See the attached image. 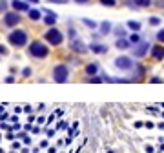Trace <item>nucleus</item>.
Returning <instances> with one entry per match:
<instances>
[{
    "mask_svg": "<svg viewBox=\"0 0 164 153\" xmlns=\"http://www.w3.org/2000/svg\"><path fill=\"white\" fill-rule=\"evenodd\" d=\"M6 6H8L6 0H0V11H6Z\"/></svg>",
    "mask_w": 164,
    "mask_h": 153,
    "instance_id": "obj_24",
    "label": "nucleus"
},
{
    "mask_svg": "<svg viewBox=\"0 0 164 153\" xmlns=\"http://www.w3.org/2000/svg\"><path fill=\"white\" fill-rule=\"evenodd\" d=\"M0 153H4V151H2V150H0Z\"/></svg>",
    "mask_w": 164,
    "mask_h": 153,
    "instance_id": "obj_30",
    "label": "nucleus"
},
{
    "mask_svg": "<svg viewBox=\"0 0 164 153\" xmlns=\"http://www.w3.org/2000/svg\"><path fill=\"white\" fill-rule=\"evenodd\" d=\"M75 2H79V4H84V2H90V0H75Z\"/></svg>",
    "mask_w": 164,
    "mask_h": 153,
    "instance_id": "obj_29",
    "label": "nucleus"
},
{
    "mask_svg": "<svg viewBox=\"0 0 164 153\" xmlns=\"http://www.w3.org/2000/svg\"><path fill=\"white\" fill-rule=\"evenodd\" d=\"M115 66H117L119 69H131L133 62H131L129 57H119V58H115Z\"/></svg>",
    "mask_w": 164,
    "mask_h": 153,
    "instance_id": "obj_5",
    "label": "nucleus"
},
{
    "mask_svg": "<svg viewBox=\"0 0 164 153\" xmlns=\"http://www.w3.org/2000/svg\"><path fill=\"white\" fill-rule=\"evenodd\" d=\"M22 75H24V76H29V75H31V69H29V67H26L24 71H22Z\"/></svg>",
    "mask_w": 164,
    "mask_h": 153,
    "instance_id": "obj_25",
    "label": "nucleus"
},
{
    "mask_svg": "<svg viewBox=\"0 0 164 153\" xmlns=\"http://www.w3.org/2000/svg\"><path fill=\"white\" fill-rule=\"evenodd\" d=\"M29 18H31V20H38V18H40V11H37V9H29Z\"/></svg>",
    "mask_w": 164,
    "mask_h": 153,
    "instance_id": "obj_14",
    "label": "nucleus"
},
{
    "mask_svg": "<svg viewBox=\"0 0 164 153\" xmlns=\"http://www.w3.org/2000/svg\"><path fill=\"white\" fill-rule=\"evenodd\" d=\"M153 57H155L157 60L164 58V47H161V46H155V47H153Z\"/></svg>",
    "mask_w": 164,
    "mask_h": 153,
    "instance_id": "obj_10",
    "label": "nucleus"
},
{
    "mask_svg": "<svg viewBox=\"0 0 164 153\" xmlns=\"http://www.w3.org/2000/svg\"><path fill=\"white\" fill-rule=\"evenodd\" d=\"M13 8L18 9V11H29V6L26 2H20V0H13Z\"/></svg>",
    "mask_w": 164,
    "mask_h": 153,
    "instance_id": "obj_8",
    "label": "nucleus"
},
{
    "mask_svg": "<svg viewBox=\"0 0 164 153\" xmlns=\"http://www.w3.org/2000/svg\"><path fill=\"white\" fill-rule=\"evenodd\" d=\"M133 4L140 6V8H148V6L151 4V0H133Z\"/></svg>",
    "mask_w": 164,
    "mask_h": 153,
    "instance_id": "obj_13",
    "label": "nucleus"
},
{
    "mask_svg": "<svg viewBox=\"0 0 164 153\" xmlns=\"http://www.w3.org/2000/svg\"><path fill=\"white\" fill-rule=\"evenodd\" d=\"M129 44H131V42H129V40H117V47H119V49H126V47L129 46Z\"/></svg>",
    "mask_w": 164,
    "mask_h": 153,
    "instance_id": "obj_12",
    "label": "nucleus"
},
{
    "mask_svg": "<svg viewBox=\"0 0 164 153\" xmlns=\"http://www.w3.org/2000/svg\"><path fill=\"white\" fill-rule=\"evenodd\" d=\"M157 38H159V42H164V29H161L157 33Z\"/></svg>",
    "mask_w": 164,
    "mask_h": 153,
    "instance_id": "obj_20",
    "label": "nucleus"
},
{
    "mask_svg": "<svg viewBox=\"0 0 164 153\" xmlns=\"http://www.w3.org/2000/svg\"><path fill=\"white\" fill-rule=\"evenodd\" d=\"M97 69H99V66H97V64H90V66L86 67V71L90 73V75H93V73H97Z\"/></svg>",
    "mask_w": 164,
    "mask_h": 153,
    "instance_id": "obj_17",
    "label": "nucleus"
},
{
    "mask_svg": "<svg viewBox=\"0 0 164 153\" xmlns=\"http://www.w3.org/2000/svg\"><path fill=\"white\" fill-rule=\"evenodd\" d=\"M117 35H120V37H122V35H124V29H122V27H117Z\"/></svg>",
    "mask_w": 164,
    "mask_h": 153,
    "instance_id": "obj_27",
    "label": "nucleus"
},
{
    "mask_svg": "<svg viewBox=\"0 0 164 153\" xmlns=\"http://www.w3.org/2000/svg\"><path fill=\"white\" fill-rule=\"evenodd\" d=\"M53 76H55V80L57 82H66L67 80V67L66 66H57L55 67V71H53Z\"/></svg>",
    "mask_w": 164,
    "mask_h": 153,
    "instance_id": "obj_4",
    "label": "nucleus"
},
{
    "mask_svg": "<svg viewBox=\"0 0 164 153\" xmlns=\"http://www.w3.org/2000/svg\"><path fill=\"white\" fill-rule=\"evenodd\" d=\"M148 49H149L148 42H139V46L133 49V55H135V57H144V55L148 53Z\"/></svg>",
    "mask_w": 164,
    "mask_h": 153,
    "instance_id": "obj_7",
    "label": "nucleus"
},
{
    "mask_svg": "<svg viewBox=\"0 0 164 153\" xmlns=\"http://www.w3.org/2000/svg\"><path fill=\"white\" fill-rule=\"evenodd\" d=\"M128 27H129V29H133V31H139L140 29V24L139 22H128Z\"/></svg>",
    "mask_w": 164,
    "mask_h": 153,
    "instance_id": "obj_18",
    "label": "nucleus"
},
{
    "mask_svg": "<svg viewBox=\"0 0 164 153\" xmlns=\"http://www.w3.org/2000/svg\"><path fill=\"white\" fill-rule=\"evenodd\" d=\"M91 49H93L95 53H106V51H108V47H106V46H100V44H93V46H91Z\"/></svg>",
    "mask_w": 164,
    "mask_h": 153,
    "instance_id": "obj_11",
    "label": "nucleus"
},
{
    "mask_svg": "<svg viewBox=\"0 0 164 153\" xmlns=\"http://www.w3.org/2000/svg\"><path fill=\"white\" fill-rule=\"evenodd\" d=\"M84 24H86V26H90V27H95V22H93V20H88V18H86V20H84Z\"/></svg>",
    "mask_w": 164,
    "mask_h": 153,
    "instance_id": "obj_23",
    "label": "nucleus"
},
{
    "mask_svg": "<svg viewBox=\"0 0 164 153\" xmlns=\"http://www.w3.org/2000/svg\"><path fill=\"white\" fill-rule=\"evenodd\" d=\"M0 53H2V55L6 53V47H4V46H0Z\"/></svg>",
    "mask_w": 164,
    "mask_h": 153,
    "instance_id": "obj_28",
    "label": "nucleus"
},
{
    "mask_svg": "<svg viewBox=\"0 0 164 153\" xmlns=\"http://www.w3.org/2000/svg\"><path fill=\"white\" fill-rule=\"evenodd\" d=\"M29 53L37 58H44V57H47V47L42 42H33L29 46Z\"/></svg>",
    "mask_w": 164,
    "mask_h": 153,
    "instance_id": "obj_3",
    "label": "nucleus"
},
{
    "mask_svg": "<svg viewBox=\"0 0 164 153\" xmlns=\"http://www.w3.org/2000/svg\"><path fill=\"white\" fill-rule=\"evenodd\" d=\"M20 22V17L17 15V13H6V17H4V24L6 26H17Z\"/></svg>",
    "mask_w": 164,
    "mask_h": 153,
    "instance_id": "obj_6",
    "label": "nucleus"
},
{
    "mask_svg": "<svg viewBox=\"0 0 164 153\" xmlns=\"http://www.w3.org/2000/svg\"><path fill=\"white\" fill-rule=\"evenodd\" d=\"M109 29H111V26H109V22H104V24L100 26V33H102V35H108V31H109Z\"/></svg>",
    "mask_w": 164,
    "mask_h": 153,
    "instance_id": "obj_16",
    "label": "nucleus"
},
{
    "mask_svg": "<svg viewBox=\"0 0 164 153\" xmlns=\"http://www.w3.org/2000/svg\"><path fill=\"white\" fill-rule=\"evenodd\" d=\"M44 37H46V40H47V42H49V44H53V46L62 44V40H64V35L60 33L58 29H55V27H51V29L47 31V33L44 35Z\"/></svg>",
    "mask_w": 164,
    "mask_h": 153,
    "instance_id": "obj_2",
    "label": "nucleus"
},
{
    "mask_svg": "<svg viewBox=\"0 0 164 153\" xmlns=\"http://www.w3.org/2000/svg\"><path fill=\"white\" fill-rule=\"evenodd\" d=\"M26 42H27V35L22 29H17V31H13L9 35V44H13V46L20 47V46H24Z\"/></svg>",
    "mask_w": 164,
    "mask_h": 153,
    "instance_id": "obj_1",
    "label": "nucleus"
},
{
    "mask_svg": "<svg viewBox=\"0 0 164 153\" xmlns=\"http://www.w3.org/2000/svg\"><path fill=\"white\" fill-rule=\"evenodd\" d=\"M129 42L139 44V42H140V37H139V35H131V37H129Z\"/></svg>",
    "mask_w": 164,
    "mask_h": 153,
    "instance_id": "obj_19",
    "label": "nucleus"
},
{
    "mask_svg": "<svg viewBox=\"0 0 164 153\" xmlns=\"http://www.w3.org/2000/svg\"><path fill=\"white\" fill-rule=\"evenodd\" d=\"M71 47L75 51H79V53H84L86 51V46L80 42V40H75V42H71Z\"/></svg>",
    "mask_w": 164,
    "mask_h": 153,
    "instance_id": "obj_9",
    "label": "nucleus"
},
{
    "mask_svg": "<svg viewBox=\"0 0 164 153\" xmlns=\"http://www.w3.org/2000/svg\"><path fill=\"white\" fill-rule=\"evenodd\" d=\"M159 22H161V20L157 18V17H151V18H149V24H151V26H157Z\"/></svg>",
    "mask_w": 164,
    "mask_h": 153,
    "instance_id": "obj_22",
    "label": "nucleus"
},
{
    "mask_svg": "<svg viewBox=\"0 0 164 153\" xmlns=\"http://www.w3.org/2000/svg\"><path fill=\"white\" fill-rule=\"evenodd\" d=\"M100 4H104V6H115V0H100Z\"/></svg>",
    "mask_w": 164,
    "mask_h": 153,
    "instance_id": "obj_21",
    "label": "nucleus"
},
{
    "mask_svg": "<svg viewBox=\"0 0 164 153\" xmlns=\"http://www.w3.org/2000/svg\"><path fill=\"white\" fill-rule=\"evenodd\" d=\"M44 22H46L47 26H53L55 22H57V17H55V15H53V13H51V15H49V17H47V18H44Z\"/></svg>",
    "mask_w": 164,
    "mask_h": 153,
    "instance_id": "obj_15",
    "label": "nucleus"
},
{
    "mask_svg": "<svg viewBox=\"0 0 164 153\" xmlns=\"http://www.w3.org/2000/svg\"><path fill=\"white\" fill-rule=\"evenodd\" d=\"M151 82H153V84H157V82H162V80L159 79V76H153V79H151Z\"/></svg>",
    "mask_w": 164,
    "mask_h": 153,
    "instance_id": "obj_26",
    "label": "nucleus"
}]
</instances>
